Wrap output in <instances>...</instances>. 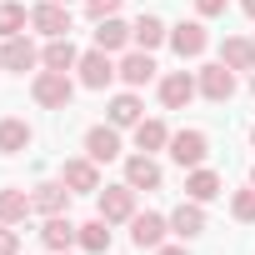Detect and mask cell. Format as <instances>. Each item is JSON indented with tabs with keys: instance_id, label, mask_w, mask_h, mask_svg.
Returning <instances> with one entry per match:
<instances>
[{
	"instance_id": "32",
	"label": "cell",
	"mask_w": 255,
	"mask_h": 255,
	"mask_svg": "<svg viewBox=\"0 0 255 255\" xmlns=\"http://www.w3.org/2000/svg\"><path fill=\"white\" fill-rule=\"evenodd\" d=\"M200 15H225V0H195Z\"/></svg>"
},
{
	"instance_id": "39",
	"label": "cell",
	"mask_w": 255,
	"mask_h": 255,
	"mask_svg": "<svg viewBox=\"0 0 255 255\" xmlns=\"http://www.w3.org/2000/svg\"><path fill=\"white\" fill-rule=\"evenodd\" d=\"M60 255H70V250H60Z\"/></svg>"
},
{
	"instance_id": "6",
	"label": "cell",
	"mask_w": 255,
	"mask_h": 255,
	"mask_svg": "<svg viewBox=\"0 0 255 255\" xmlns=\"http://www.w3.org/2000/svg\"><path fill=\"white\" fill-rule=\"evenodd\" d=\"M30 25H35L45 40H60V35H70V10L60 5V0H45V5L30 10Z\"/></svg>"
},
{
	"instance_id": "36",
	"label": "cell",
	"mask_w": 255,
	"mask_h": 255,
	"mask_svg": "<svg viewBox=\"0 0 255 255\" xmlns=\"http://www.w3.org/2000/svg\"><path fill=\"white\" fill-rule=\"evenodd\" d=\"M250 185H255V170H250Z\"/></svg>"
},
{
	"instance_id": "35",
	"label": "cell",
	"mask_w": 255,
	"mask_h": 255,
	"mask_svg": "<svg viewBox=\"0 0 255 255\" xmlns=\"http://www.w3.org/2000/svg\"><path fill=\"white\" fill-rule=\"evenodd\" d=\"M250 95H255V70H250Z\"/></svg>"
},
{
	"instance_id": "31",
	"label": "cell",
	"mask_w": 255,
	"mask_h": 255,
	"mask_svg": "<svg viewBox=\"0 0 255 255\" xmlns=\"http://www.w3.org/2000/svg\"><path fill=\"white\" fill-rule=\"evenodd\" d=\"M0 255H20V235L10 225H0Z\"/></svg>"
},
{
	"instance_id": "2",
	"label": "cell",
	"mask_w": 255,
	"mask_h": 255,
	"mask_svg": "<svg viewBox=\"0 0 255 255\" xmlns=\"http://www.w3.org/2000/svg\"><path fill=\"white\" fill-rule=\"evenodd\" d=\"M205 155H210V140H205V130H175V135H170V160H175L180 170H195V165H205Z\"/></svg>"
},
{
	"instance_id": "20",
	"label": "cell",
	"mask_w": 255,
	"mask_h": 255,
	"mask_svg": "<svg viewBox=\"0 0 255 255\" xmlns=\"http://www.w3.org/2000/svg\"><path fill=\"white\" fill-rule=\"evenodd\" d=\"M25 145H30V125L20 115H5L0 120V155H20Z\"/></svg>"
},
{
	"instance_id": "37",
	"label": "cell",
	"mask_w": 255,
	"mask_h": 255,
	"mask_svg": "<svg viewBox=\"0 0 255 255\" xmlns=\"http://www.w3.org/2000/svg\"><path fill=\"white\" fill-rule=\"evenodd\" d=\"M250 145H255V130H250Z\"/></svg>"
},
{
	"instance_id": "15",
	"label": "cell",
	"mask_w": 255,
	"mask_h": 255,
	"mask_svg": "<svg viewBox=\"0 0 255 255\" xmlns=\"http://www.w3.org/2000/svg\"><path fill=\"white\" fill-rule=\"evenodd\" d=\"M115 70H120V80L130 85V90H140V85H150V80H155V60H150V50H130Z\"/></svg>"
},
{
	"instance_id": "7",
	"label": "cell",
	"mask_w": 255,
	"mask_h": 255,
	"mask_svg": "<svg viewBox=\"0 0 255 255\" xmlns=\"http://www.w3.org/2000/svg\"><path fill=\"white\" fill-rule=\"evenodd\" d=\"M205 45H210V35H205V25H200V20H180V25L170 30V50H175L180 60L205 55Z\"/></svg>"
},
{
	"instance_id": "28",
	"label": "cell",
	"mask_w": 255,
	"mask_h": 255,
	"mask_svg": "<svg viewBox=\"0 0 255 255\" xmlns=\"http://www.w3.org/2000/svg\"><path fill=\"white\" fill-rule=\"evenodd\" d=\"M25 25H30V10L20 5V0H0V35L10 40V35H20Z\"/></svg>"
},
{
	"instance_id": "12",
	"label": "cell",
	"mask_w": 255,
	"mask_h": 255,
	"mask_svg": "<svg viewBox=\"0 0 255 255\" xmlns=\"http://www.w3.org/2000/svg\"><path fill=\"white\" fill-rule=\"evenodd\" d=\"M30 205H35L40 215H65V205H70V185H65V180H40V185L30 190Z\"/></svg>"
},
{
	"instance_id": "33",
	"label": "cell",
	"mask_w": 255,
	"mask_h": 255,
	"mask_svg": "<svg viewBox=\"0 0 255 255\" xmlns=\"http://www.w3.org/2000/svg\"><path fill=\"white\" fill-rule=\"evenodd\" d=\"M155 255H190V250H185V245H160Z\"/></svg>"
},
{
	"instance_id": "8",
	"label": "cell",
	"mask_w": 255,
	"mask_h": 255,
	"mask_svg": "<svg viewBox=\"0 0 255 255\" xmlns=\"http://www.w3.org/2000/svg\"><path fill=\"white\" fill-rule=\"evenodd\" d=\"M195 85H200V95H205V100H215V105H220V100H230V95H235V70H230L225 60H215V65H205V70H200V80H195Z\"/></svg>"
},
{
	"instance_id": "4",
	"label": "cell",
	"mask_w": 255,
	"mask_h": 255,
	"mask_svg": "<svg viewBox=\"0 0 255 255\" xmlns=\"http://www.w3.org/2000/svg\"><path fill=\"white\" fill-rule=\"evenodd\" d=\"M135 185H105L100 190V220H110V225H120V220H130L135 215Z\"/></svg>"
},
{
	"instance_id": "19",
	"label": "cell",
	"mask_w": 255,
	"mask_h": 255,
	"mask_svg": "<svg viewBox=\"0 0 255 255\" xmlns=\"http://www.w3.org/2000/svg\"><path fill=\"white\" fill-rule=\"evenodd\" d=\"M130 45V25H125L120 15H110V20H95V50H125Z\"/></svg>"
},
{
	"instance_id": "23",
	"label": "cell",
	"mask_w": 255,
	"mask_h": 255,
	"mask_svg": "<svg viewBox=\"0 0 255 255\" xmlns=\"http://www.w3.org/2000/svg\"><path fill=\"white\" fill-rule=\"evenodd\" d=\"M75 60H80V50L70 45V35H60V40H50V45L40 50V65H45V70H75Z\"/></svg>"
},
{
	"instance_id": "21",
	"label": "cell",
	"mask_w": 255,
	"mask_h": 255,
	"mask_svg": "<svg viewBox=\"0 0 255 255\" xmlns=\"http://www.w3.org/2000/svg\"><path fill=\"white\" fill-rule=\"evenodd\" d=\"M130 40H135L140 50H160V45L170 40V30H165V20H155V15H140V20L130 25Z\"/></svg>"
},
{
	"instance_id": "11",
	"label": "cell",
	"mask_w": 255,
	"mask_h": 255,
	"mask_svg": "<svg viewBox=\"0 0 255 255\" xmlns=\"http://www.w3.org/2000/svg\"><path fill=\"white\" fill-rule=\"evenodd\" d=\"M0 65L15 70V75H25V70H35V65H40V50H35L25 35H10L5 45H0Z\"/></svg>"
},
{
	"instance_id": "22",
	"label": "cell",
	"mask_w": 255,
	"mask_h": 255,
	"mask_svg": "<svg viewBox=\"0 0 255 255\" xmlns=\"http://www.w3.org/2000/svg\"><path fill=\"white\" fill-rule=\"evenodd\" d=\"M220 60H225L230 70H255V40H245V35H225Z\"/></svg>"
},
{
	"instance_id": "5",
	"label": "cell",
	"mask_w": 255,
	"mask_h": 255,
	"mask_svg": "<svg viewBox=\"0 0 255 255\" xmlns=\"http://www.w3.org/2000/svg\"><path fill=\"white\" fill-rule=\"evenodd\" d=\"M75 70H80V85H85V90H105V85L120 75V70L110 65V55H105V50H85V55L75 60Z\"/></svg>"
},
{
	"instance_id": "38",
	"label": "cell",
	"mask_w": 255,
	"mask_h": 255,
	"mask_svg": "<svg viewBox=\"0 0 255 255\" xmlns=\"http://www.w3.org/2000/svg\"><path fill=\"white\" fill-rule=\"evenodd\" d=\"M60 5H70V0H60Z\"/></svg>"
},
{
	"instance_id": "17",
	"label": "cell",
	"mask_w": 255,
	"mask_h": 255,
	"mask_svg": "<svg viewBox=\"0 0 255 255\" xmlns=\"http://www.w3.org/2000/svg\"><path fill=\"white\" fill-rule=\"evenodd\" d=\"M140 120H145V105H140L135 90H125V95L110 100V125H115V130H135Z\"/></svg>"
},
{
	"instance_id": "24",
	"label": "cell",
	"mask_w": 255,
	"mask_h": 255,
	"mask_svg": "<svg viewBox=\"0 0 255 255\" xmlns=\"http://www.w3.org/2000/svg\"><path fill=\"white\" fill-rule=\"evenodd\" d=\"M185 195H190V200H200V205H205V200H215V195H220V175H215V170H205V165H195V170L185 175Z\"/></svg>"
},
{
	"instance_id": "30",
	"label": "cell",
	"mask_w": 255,
	"mask_h": 255,
	"mask_svg": "<svg viewBox=\"0 0 255 255\" xmlns=\"http://www.w3.org/2000/svg\"><path fill=\"white\" fill-rule=\"evenodd\" d=\"M85 15L90 20H110V15H120V0H85Z\"/></svg>"
},
{
	"instance_id": "9",
	"label": "cell",
	"mask_w": 255,
	"mask_h": 255,
	"mask_svg": "<svg viewBox=\"0 0 255 255\" xmlns=\"http://www.w3.org/2000/svg\"><path fill=\"white\" fill-rule=\"evenodd\" d=\"M195 90H200V85H195L190 70H170V75L160 80V105H165V110H185V105L195 100Z\"/></svg>"
},
{
	"instance_id": "18",
	"label": "cell",
	"mask_w": 255,
	"mask_h": 255,
	"mask_svg": "<svg viewBox=\"0 0 255 255\" xmlns=\"http://www.w3.org/2000/svg\"><path fill=\"white\" fill-rule=\"evenodd\" d=\"M40 240H45V250H70L75 240H80V225H70L65 215H45V230H40Z\"/></svg>"
},
{
	"instance_id": "29",
	"label": "cell",
	"mask_w": 255,
	"mask_h": 255,
	"mask_svg": "<svg viewBox=\"0 0 255 255\" xmlns=\"http://www.w3.org/2000/svg\"><path fill=\"white\" fill-rule=\"evenodd\" d=\"M230 215H235V220H245V225L255 220V185H250V190H235V200H230Z\"/></svg>"
},
{
	"instance_id": "16",
	"label": "cell",
	"mask_w": 255,
	"mask_h": 255,
	"mask_svg": "<svg viewBox=\"0 0 255 255\" xmlns=\"http://www.w3.org/2000/svg\"><path fill=\"white\" fill-rule=\"evenodd\" d=\"M125 185H135V190H160V165H155V155H130L125 160Z\"/></svg>"
},
{
	"instance_id": "25",
	"label": "cell",
	"mask_w": 255,
	"mask_h": 255,
	"mask_svg": "<svg viewBox=\"0 0 255 255\" xmlns=\"http://www.w3.org/2000/svg\"><path fill=\"white\" fill-rule=\"evenodd\" d=\"M30 210H35V205H30L25 190H15V185H10V190H0V225H20Z\"/></svg>"
},
{
	"instance_id": "1",
	"label": "cell",
	"mask_w": 255,
	"mask_h": 255,
	"mask_svg": "<svg viewBox=\"0 0 255 255\" xmlns=\"http://www.w3.org/2000/svg\"><path fill=\"white\" fill-rule=\"evenodd\" d=\"M30 95H35V105H45V110H65L70 95H75V85H70L65 70H40L35 85H30Z\"/></svg>"
},
{
	"instance_id": "10",
	"label": "cell",
	"mask_w": 255,
	"mask_h": 255,
	"mask_svg": "<svg viewBox=\"0 0 255 255\" xmlns=\"http://www.w3.org/2000/svg\"><path fill=\"white\" fill-rule=\"evenodd\" d=\"M85 155L95 165L120 160V130H115V125H90V130H85Z\"/></svg>"
},
{
	"instance_id": "3",
	"label": "cell",
	"mask_w": 255,
	"mask_h": 255,
	"mask_svg": "<svg viewBox=\"0 0 255 255\" xmlns=\"http://www.w3.org/2000/svg\"><path fill=\"white\" fill-rule=\"evenodd\" d=\"M165 235H170V215H155V210L130 215V240H135V250H160Z\"/></svg>"
},
{
	"instance_id": "34",
	"label": "cell",
	"mask_w": 255,
	"mask_h": 255,
	"mask_svg": "<svg viewBox=\"0 0 255 255\" xmlns=\"http://www.w3.org/2000/svg\"><path fill=\"white\" fill-rule=\"evenodd\" d=\"M240 10H245V15H250V20H255V0H240Z\"/></svg>"
},
{
	"instance_id": "13",
	"label": "cell",
	"mask_w": 255,
	"mask_h": 255,
	"mask_svg": "<svg viewBox=\"0 0 255 255\" xmlns=\"http://www.w3.org/2000/svg\"><path fill=\"white\" fill-rule=\"evenodd\" d=\"M60 180H65L70 190H80V195H95V190H100V165H95L90 155H85V160H65Z\"/></svg>"
},
{
	"instance_id": "26",
	"label": "cell",
	"mask_w": 255,
	"mask_h": 255,
	"mask_svg": "<svg viewBox=\"0 0 255 255\" xmlns=\"http://www.w3.org/2000/svg\"><path fill=\"white\" fill-rule=\"evenodd\" d=\"M165 145H170V130H165V120H140V125H135V150L155 155V150H165Z\"/></svg>"
},
{
	"instance_id": "14",
	"label": "cell",
	"mask_w": 255,
	"mask_h": 255,
	"mask_svg": "<svg viewBox=\"0 0 255 255\" xmlns=\"http://www.w3.org/2000/svg\"><path fill=\"white\" fill-rule=\"evenodd\" d=\"M170 235H180V240L205 235V210H200V200H185V205L170 210Z\"/></svg>"
},
{
	"instance_id": "27",
	"label": "cell",
	"mask_w": 255,
	"mask_h": 255,
	"mask_svg": "<svg viewBox=\"0 0 255 255\" xmlns=\"http://www.w3.org/2000/svg\"><path fill=\"white\" fill-rule=\"evenodd\" d=\"M75 245H80V250H90V255H105V250H110V220H100V215H95V220H85Z\"/></svg>"
}]
</instances>
